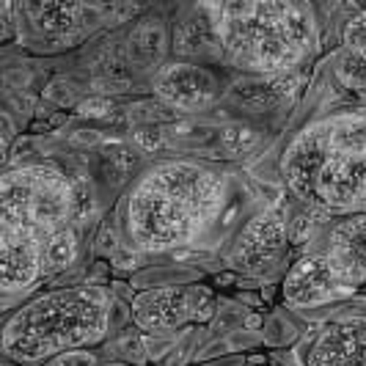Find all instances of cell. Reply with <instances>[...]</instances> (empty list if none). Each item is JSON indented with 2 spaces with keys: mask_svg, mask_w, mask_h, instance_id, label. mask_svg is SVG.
Here are the masks:
<instances>
[{
  "mask_svg": "<svg viewBox=\"0 0 366 366\" xmlns=\"http://www.w3.org/2000/svg\"><path fill=\"white\" fill-rule=\"evenodd\" d=\"M229 177L202 160H163L147 168L122 199L119 232L132 251L190 248L218 223Z\"/></svg>",
  "mask_w": 366,
  "mask_h": 366,
  "instance_id": "6da1fadb",
  "label": "cell"
},
{
  "mask_svg": "<svg viewBox=\"0 0 366 366\" xmlns=\"http://www.w3.org/2000/svg\"><path fill=\"white\" fill-rule=\"evenodd\" d=\"M281 177L314 215L366 209V108L328 113L300 129L281 154Z\"/></svg>",
  "mask_w": 366,
  "mask_h": 366,
  "instance_id": "7a4b0ae2",
  "label": "cell"
},
{
  "mask_svg": "<svg viewBox=\"0 0 366 366\" xmlns=\"http://www.w3.org/2000/svg\"><path fill=\"white\" fill-rule=\"evenodd\" d=\"M110 312L113 295L94 284L34 295L3 322V358L17 366H47L66 352L97 347L108 339Z\"/></svg>",
  "mask_w": 366,
  "mask_h": 366,
  "instance_id": "3957f363",
  "label": "cell"
},
{
  "mask_svg": "<svg viewBox=\"0 0 366 366\" xmlns=\"http://www.w3.org/2000/svg\"><path fill=\"white\" fill-rule=\"evenodd\" d=\"M218 47L232 66L259 77H278L317 50V22L306 3H220L207 6Z\"/></svg>",
  "mask_w": 366,
  "mask_h": 366,
  "instance_id": "277c9868",
  "label": "cell"
},
{
  "mask_svg": "<svg viewBox=\"0 0 366 366\" xmlns=\"http://www.w3.org/2000/svg\"><path fill=\"white\" fill-rule=\"evenodd\" d=\"M72 184L53 165H19L0 179V223L50 239L72 218Z\"/></svg>",
  "mask_w": 366,
  "mask_h": 366,
  "instance_id": "5b68a950",
  "label": "cell"
},
{
  "mask_svg": "<svg viewBox=\"0 0 366 366\" xmlns=\"http://www.w3.org/2000/svg\"><path fill=\"white\" fill-rule=\"evenodd\" d=\"M218 306V295L207 284L154 287L132 297L129 317L144 333H174L187 325L207 322Z\"/></svg>",
  "mask_w": 366,
  "mask_h": 366,
  "instance_id": "8992f818",
  "label": "cell"
},
{
  "mask_svg": "<svg viewBox=\"0 0 366 366\" xmlns=\"http://www.w3.org/2000/svg\"><path fill=\"white\" fill-rule=\"evenodd\" d=\"M290 223L278 209H262L237 232L229 251V264L248 275H264L287 254Z\"/></svg>",
  "mask_w": 366,
  "mask_h": 366,
  "instance_id": "52a82bcc",
  "label": "cell"
},
{
  "mask_svg": "<svg viewBox=\"0 0 366 366\" xmlns=\"http://www.w3.org/2000/svg\"><path fill=\"white\" fill-rule=\"evenodd\" d=\"M352 292H355V287L339 273V267L330 262L322 248L295 259V264L287 270L284 287H281L284 300L295 309L328 306L336 300H345Z\"/></svg>",
  "mask_w": 366,
  "mask_h": 366,
  "instance_id": "ba28073f",
  "label": "cell"
},
{
  "mask_svg": "<svg viewBox=\"0 0 366 366\" xmlns=\"http://www.w3.org/2000/svg\"><path fill=\"white\" fill-rule=\"evenodd\" d=\"M44 245L47 239L28 229L0 223V290L6 300L28 295L47 275Z\"/></svg>",
  "mask_w": 366,
  "mask_h": 366,
  "instance_id": "9c48e42d",
  "label": "cell"
},
{
  "mask_svg": "<svg viewBox=\"0 0 366 366\" xmlns=\"http://www.w3.org/2000/svg\"><path fill=\"white\" fill-rule=\"evenodd\" d=\"M154 92L165 105L184 113L209 108L220 94V83L212 69L193 61H174L154 74Z\"/></svg>",
  "mask_w": 366,
  "mask_h": 366,
  "instance_id": "30bf717a",
  "label": "cell"
},
{
  "mask_svg": "<svg viewBox=\"0 0 366 366\" xmlns=\"http://www.w3.org/2000/svg\"><path fill=\"white\" fill-rule=\"evenodd\" d=\"M300 366H366V320H339L317 330L297 352Z\"/></svg>",
  "mask_w": 366,
  "mask_h": 366,
  "instance_id": "8fae6325",
  "label": "cell"
},
{
  "mask_svg": "<svg viewBox=\"0 0 366 366\" xmlns=\"http://www.w3.org/2000/svg\"><path fill=\"white\" fill-rule=\"evenodd\" d=\"M322 251L339 267V273L358 290L366 284V209L330 223Z\"/></svg>",
  "mask_w": 366,
  "mask_h": 366,
  "instance_id": "7c38bea8",
  "label": "cell"
},
{
  "mask_svg": "<svg viewBox=\"0 0 366 366\" xmlns=\"http://www.w3.org/2000/svg\"><path fill=\"white\" fill-rule=\"evenodd\" d=\"M25 11L34 17L41 31H69L83 14H92L94 9L74 6V3H28Z\"/></svg>",
  "mask_w": 366,
  "mask_h": 366,
  "instance_id": "4fadbf2b",
  "label": "cell"
},
{
  "mask_svg": "<svg viewBox=\"0 0 366 366\" xmlns=\"http://www.w3.org/2000/svg\"><path fill=\"white\" fill-rule=\"evenodd\" d=\"M74 259H77V237L66 226L64 232H58V234L47 239V245H44V270H47V275L66 270Z\"/></svg>",
  "mask_w": 366,
  "mask_h": 366,
  "instance_id": "5bb4252c",
  "label": "cell"
},
{
  "mask_svg": "<svg viewBox=\"0 0 366 366\" xmlns=\"http://www.w3.org/2000/svg\"><path fill=\"white\" fill-rule=\"evenodd\" d=\"M336 74L347 89H366V53L345 47L336 61Z\"/></svg>",
  "mask_w": 366,
  "mask_h": 366,
  "instance_id": "9a60e30c",
  "label": "cell"
},
{
  "mask_svg": "<svg viewBox=\"0 0 366 366\" xmlns=\"http://www.w3.org/2000/svg\"><path fill=\"white\" fill-rule=\"evenodd\" d=\"M345 44L350 50L366 53V11H361L355 19H350L347 31H345Z\"/></svg>",
  "mask_w": 366,
  "mask_h": 366,
  "instance_id": "2e32d148",
  "label": "cell"
},
{
  "mask_svg": "<svg viewBox=\"0 0 366 366\" xmlns=\"http://www.w3.org/2000/svg\"><path fill=\"white\" fill-rule=\"evenodd\" d=\"M47 366H99V364H97L94 352H89V350H74V352H66V355L50 361Z\"/></svg>",
  "mask_w": 366,
  "mask_h": 366,
  "instance_id": "e0dca14e",
  "label": "cell"
},
{
  "mask_svg": "<svg viewBox=\"0 0 366 366\" xmlns=\"http://www.w3.org/2000/svg\"><path fill=\"white\" fill-rule=\"evenodd\" d=\"M99 366H129V364H122V361H110V364H99Z\"/></svg>",
  "mask_w": 366,
  "mask_h": 366,
  "instance_id": "ac0fdd59",
  "label": "cell"
}]
</instances>
